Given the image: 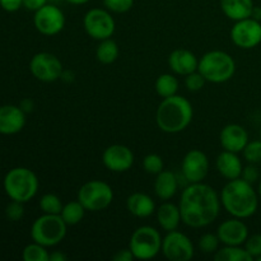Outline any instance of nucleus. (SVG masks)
I'll use <instances>...</instances> for the list:
<instances>
[{
	"label": "nucleus",
	"instance_id": "1",
	"mask_svg": "<svg viewBox=\"0 0 261 261\" xmlns=\"http://www.w3.org/2000/svg\"><path fill=\"white\" fill-rule=\"evenodd\" d=\"M221 196L212 186L203 182L190 184L180 199L181 218L191 228H203L213 223L221 211Z\"/></svg>",
	"mask_w": 261,
	"mask_h": 261
},
{
	"label": "nucleus",
	"instance_id": "2",
	"mask_svg": "<svg viewBox=\"0 0 261 261\" xmlns=\"http://www.w3.org/2000/svg\"><path fill=\"white\" fill-rule=\"evenodd\" d=\"M221 203L227 213L245 219L254 216L259 206V194L242 177L229 180L221 193Z\"/></svg>",
	"mask_w": 261,
	"mask_h": 261
},
{
	"label": "nucleus",
	"instance_id": "3",
	"mask_svg": "<svg viewBox=\"0 0 261 261\" xmlns=\"http://www.w3.org/2000/svg\"><path fill=\"white\" fill-rule=\"evenodd\" d=\"M193 105L182 96H171L163 98L155 112V122L162 132L177 134L184 132L193 121Z\"/></svg>",
	"mask_w": 261,
	"mask_h": 261
},
{
	"label": "nucleus",
	"instance_id": "4",
	"mask_svg": "<svg viewBox=\"0 0 261 261\" xmlns=\"http://www.w3.org/2000/svg\"><path fill=\"white\" fill-rule=\"evenodd\" d=\"M198 71L211 83L228 82L236 71V63L229 54L221 50H213L204 54L199 60Z\"/></svg>",
	"mask_w": 261,
	"mask_h": 261
},
{
	"label": "nucleus",
	"instance_id": "5",
	"mask_svg": "<svg viewBox=\"0 0 261 261\" xmlns=\"http://www.w3.org/2000/svg\"><path fill=\"white\" fill-rule=\"evenodd\" d=\"M4 190L12 200L28 203L38 191V178L32 170L15 167L4 177Z\"/></svg>",
	"mask_w": 261,
	"mask_h": 261
},
{
	"label": "nucleus",
	"instance_id": "6",
	"mask_svg": "<svg viewBox=\"0 0 261 261\" xmlns=\"http://www.w3.org/2000/svg\"><path fill=\"white\" fill-rule=\"evenodd\" d=\"M68 224L60 214H45L38 217L31 228V237L35 242L45 247H54L66 236Z\"/></svg>",
	"mask_w": 261,
	"mask_h": 261
},
{
	"label": "nucleus",
	"instance_id": "7",
	"mask_svg": "<svg viewBox=\"0 0 261 261\" xmlns=\"http://www.w3.org/2000/svg\"><path fill=\"white\" fill-rule=\"evenodd\" d=\"M129 249L138 260L154 259L162 251V237L155 228L142 226L133 232Z\"/></svg>",
	"mask_w": 261,
	"mask_h": 261
},
{
	"label": "nucleus",
	"instance_id": "8",
	"mask_svg": "<svg viewBox=\"0 0 261 261\" xmlns=\"http://www.w3.org/2000/svg\"><path fill=\"white\" fill-rule=\"evenodd\" d=\"M78 200L89 212H101L109 208L114 200V190L107 182L91 180L78 191Z\"/></svg>",
	"mask_w": 261,
	"mask_h": 261
},
{
	"label": "nucleus",
	"instance_id": "9",
	"mask_svg": "<svg viewBox=\"0 0 261 261\" xmlns=\"http://www.w3.org/2000/svg\"><path fill=\"white\" fill-rule=\"evenodd\" d=\"M83 25L87 35L98 41L111 38L116 30V23L111 13L101 8L88 10L84 15Z\"/></svg>",
	"mask_w": 261,
	"mask_h": 261
},
{
	"label": "nucleus",
	"instance_id": "10",
	"mask_svg": "<svg viewBox=\"0 0 261 261\" xmlns=\"http://www.w3.org/2000/svg\"><path fill=\"white\" fill-rule=\"evenodd\" d=\"M30 70L36 79L45 83L58 81L63 74V64L51 53H38L30 61Z\"/></svg>",
	"mask_w": 261,
	"mask_h": 261
},
{
	"label": "nucleus",
	"instance_id": "11",
	"mask_svg": "<svg viewBox=\"0 0 261 261\" xmlns=\"http://www.w3.org/2000/svg\"><path fill=\"white\" fill-rule=\"evenodd\" d=\"M231 40L240 48L256 47L261 43V23L252 17L237 20L231 30Z\"/></svg>",
	"mask_w": 261,
	"mask_h": 261
},
{
	"label": "nucleus",
	"instance_id": "12",
	"mask_svg": "<svg viewBox=\"0 0 261 261\" xmlns=\"http://www.w3.org/2000/svg\"><path fill=\"white\" fill-rule=\"evenodd\" d=\"M162 252L171 261H189L194 256V245L185 233L175 229L162 240Z\"/></svg>",
	"mask_w": 261,
	"mask_h": 261
},
{
	"label": "nucleus",
	"instance_id": "13",
	"mask_svg": "<svg viewBox=\"0 0 261 261\" xmlns=\"http://www.w3.org/2000/svg\"><path fill=\"white\" fill-rule=\"evenodd\" d=\"M33 23L36 30L42 35L55 36L65 27V15L56 5L46 4L35 12Z\"/></svg>",
	"mask_w": 261,
	"mask_h": 261
},
{
	"label": "nucleus",
	"instance_id": "14",
	"mask_svg": "<svg viewBox=\"0 0 261 261\" xmlns=\"http://www.w3.org/2000/svg\"><path fill=\"white\" fill-rule=\"evenodd\" d=\"M182 175L190 184L203 182L209 171V160L200 149H191L182 160Z\"/></svg>",
	"mask_w": 261,
	"mask_h": 261
},
{
	"label": "nucleus",
	"instance_id": "15",
	"mask_svg": "<svg viewBox=\"0 0 261 261\" xmlns=\"http://www.w3.org/2000/svg\"><path fill=\"white\" fill-rule=\"evenodd\" d=\"M102 162L112 172H126L134 165V153L126 145H110L102 154Z\"/></svg>",
	"mask_w": 261,
	"mask_h": 261
},
{
	"label": "nucleus",
	"instance_id": "16",
	"mask_svg": "<svg viewBox=\"0 0 261 261\" xmlns=\"http://www.w3.org/2000/svg\"><path fill=\"white\" fill-rule=\"evenodd\" d=\"M217 234L224 246H241L249 237V228L241 219L233 217L219 224Z\"/></svg>",
	"mask_w": 261,
	"mask_h": 261
},
{
	"label": "nucleus",
	"instance_id": "17",
	"mask_svg": "<svg viewBox=\"0 0 261 261\" xmlns=\"http://www.w3.org/2000/svg\"><path fill=\"white\" fill-rule=\"evenodd\" d=\"M25 125V112L19 106H0V134L14 135Z\"/></svg>",
	"mask_w": 261,
	"mask_h": 261
},
{
	"label": "nucleus",
	"instance_id": "18",
	"mask_svg": "<svg viewBox=\"0 0 261 261\" xmlns=\"http://www.w3.org/2000/svg\"><path fill=\"white\" fill-rule=\"evenodd\" d=\"M219 139H221V145L224 150L240 153L249 143V134L241 125L229 124L222 129Z\"/></svg>",
	"mask_w": 261,
	"mask_h": 261
},
{
	"label": "nucleus",
	"instance_id": "19",
	"mask_svg": "<svg viewBox=\"0 0 261 261\" xmlns=\"http://www.w3.org/2000/svg\"><path fill=\"white\" fill-rule=\"evenodd\" d=\"M168 66L175 74L186 76L198 70L199 60L190 50L177 48L168 56Z\"/></svg>",
	"mask_w": 261,
	"mask_h": 261
},
{
	"label": "nucleus",
	"instance_id": "20",
	"mask_svg": "<svg viewBox=\"0 0 261 261\" xmlns=\"http://www.w3.org/2000/svg\"><path fill=\"white\" fill-rule=\"evenodd\" d=\"M216 166L221 176H223L228 181L241 177L242 170H244V166L237 153L229 152V150H223L217 157Z\"/></svg>",
	"mask_w": 261,
	"mask_h": 261
},
{
	"label": "nucleus",
	"instance_id": "21",
	"mask_svg": "<svg viewBox=\"0 0 261 261\" xmlns=\"http://www.w3.org/2000/svg\"><path fill=\"white\" fill-rule=\"evenodd\" d=\"M126 208L137 218H148L154 213L155 204L147 194L134 193L127 198Z\"/></svg>",
	"mask_w": 261,
	"mask_h": 261
},
{
	"label": "nucleus",
	"instance_id": "22",
	"mask_svg": "<svg viewBox=\"0 0 261 261\" xmlns=\"http://www.w3.org/2000/svg\"><path fill=\"white\" fill-rule=\"evenodd\" d=\"M157 221L161 228L166 232H171L177 229L178 224L182 221L181 218L180 206L166 201L157 209Z\"/></svg>",
	"mask_w": 261,
	"mask_h": 261
},
{
	"label": "nucleus",
	"instance_id": "23",
	"mask_svg": "<svg viewBox=\"0 0 261 261\" xmlns=\"http://www.w3.org/2000/svg\"><path fill=\"white\" fill-rule=\"evenodd\" d=\"M252 0H221L222 12L232 20H241L251 17L254 9Z\"/></svg>",
	"mask_w": 261,
	"mask_h": 261
},
{
	"label": "nucleus",
	"instance_id": "24",
	"mask_svg": "<svg viewBox=\"0 0 261 261\" xmlns=\"http://www.w3.org/2000/svg\"><path fill=\"white\" fill-rule=\"evenodd\" d=\"M178 182L172 171H161L154 181V193L161 200H170L177 193Z\"/></svg>",
	"mask_w": 261,
	"mask_h": 261
},
{
	"label": "nucleus",
	"instance_id": "25",
	"mask_svg": "<svg viewBox=\"0 0 261 261\" xmlns=\"http://www.w3.org/2000/svg\"><path fill=\"white\" fill-rule=\"evenodd\" d=\"M119 54L120 50L117 43L112 38H106V40L99 41V45L97 46L96 50V58L99 63L109 65L117 60Z\"/></svg>",
	"mask_w": 261,
	"mask_h": 261
},
{
	"label": "nucleus",
	"instance_id": "26",
	"mask_svg": "<svg viewBox=\"0 0 261 261\" xmlns=\"http://www.w3.org/2000/svg\"><path fill=\"white\" fill-rule=\"evenodd\" d=\"M216 261H252L254 257L241 246H224L214 252Z\"/></svg>",
	"mask_w": 261,
	"mask_h": 261
},
{
	"label": "nucleus",
	"instance_id": "27",
	"mask_svg": "<svg viewBox=\"0 0 261 261\" xmlns=\"http://www.w3.org/2000/svg\"><path fill=\"white\" fill-rule=\"evenodd\" d=\"M178 81L175 75L172 74H161L155 81V92L162 98H167V97L175 96L177 94L178 91Z\"/></svg>",
	"mask_w": 261,
	"mask_h": 261
},
{
	"label": "nucleus",
	"instance_id": "28",
	"mask_svg": "<svg viewBox=\"0 0 261 261\" xmlns=\"http://www.w3.org/2000/svg\"><path fill=\"white\" fill-rule=\"evenodd\" d=\"M84 213H86V208L76 199L75 201H69L63 206L60 216L68 226H75L81 223L82 219L84 218Z\"/></svg>",
	"mask_w": 261,
	"mask_h": 261
},
{
	"label": "nucleus",
	"instance_id": "29",
	"mask_svg": "<svg viewBox=\"0 0 261 261\" xmlns=\"http://www.w3.org/2000/svg\"><path fill=\"white\" fill-rule=\"evenodd\" d=\"M22 257L24 261H48L50 254L45 246L33 241V244L27 245L24 247Z\"/></svg>",
	"mask_w": 261,
	"mask_h": 261
},
{
	"label": "nucleus",
	"instance_id": "30",
	"mask_svg": "<svg viewBox=\"0 0 261 261\" xmlns=\"http://www.w3.org/2000/svg\"><path fill=\"white\" fill-rule=\"evenodd\" d=\"M63 206L61 199L55 194H45L40 199V208L45 214H60Z\"/></svg>",
	"mask_w": 261,
	"mask_h": 261
},
{
	"label": "nucleus",
	"instance_id": "31",
	"mask_svg": "<svg viewBox=\"0 0 261 261\" xmlns=\"http://www.w3.org/2000/svg\"><path fill=\"white\" fill-rule=\"evenodd\" d=\"M221 240H219L218 234L214 233H205L199 239V249L204 254H213L218 250Z\"/></svg>",
	"mask_w": 261,
	"mask_h": 261
},
{
	"label": "nucleus",
	"instance_id": "32",
	"mask_svg": "<svg viewBox=\"0 0 261 261\" xmlns=\"http://www.w3.org/2000/svg\"><path fill=\"white\" fill-rule=\"evenodd\" d=\"M143 167H144L145 172L149 175H158L161 171H163V160L160 154L155 153H150V154L145 155L143 160Z\"/></svg>",
	"mask_w": 261,
	"mask_h": 261
},
{
	"label": "nucleus",
	"instance_id": "33",
	"mask_svg": "<svg viewBox=\"0 0 261 261\" xmlns=\"http://www.w3.org/2000/svg\"><path fill=\"white\" fill-rule=\"evenodd\" d=\"M242 152H244L245 160L249 163L255 165V163L261 162V139L247 143Z\"/></svg>",
	"mask_w": 261,
	"mask_h": 261
},
{
	"label": "nucleus",
	"instance_id": "34",
	"mask_svg": "<svg viewBox=\"0 0 261 261\" xmlns=\"http://www.w3.org/2000/svg\"><path fill=\"white\" fill-rule=\"evenodd\" d=\"M103 5L109 12L121 14L132 9L134 0H103Z\"/></svg>",
	"mask_w": 261,
	"mask_h": 261
},
{
	"label": "nucleus",
	"instance_id": "35",
	"mask_svg": "<svg viewBox=\"0 0 261 261\" xmlns=\"http://www.w3.org/2000/svg\"><path fill=\"white\" fill-rule=\"evenodd\" d=\"M205 82H206L205 78H204V76L201 75L198 70H196V71H194V73L186 75L185 86L190 92H198L203 88L204 84H205Z\"/></svg>",
	"mask_w": 261,
	"mask_h": 261
},
{
	"label": "nucleus",
	"instance_id": "36",
	"mask_svg": "<svg viewBox=\"0 0 261 261\" xmlns=\"http://www.w3.org/2000/svg\"><path fill=\"white\" fill-rule=\"evenodd\" d=\"M23 204L20 201L12 200L7 205V209H5V216L9 221L17 222L19 219H22L23 214H24V208H23Z\"/></svg>",
	"mask_w": 261,
	"mask_h": 261
},
{
	"label": "nucleus",
	"instance_id": "37",
	"mask_svg": "<svg viewBox=\"0 0 261 261\" xmlns=\"http://www.w3.org/2000/svg\"><path fill=\"white\" fill-rule=\"evenodd\" d=\"M245 249L254 259L261 256V234L256 233L247 237L246 242H245Z\"/></svg>",
	"mask_w": 261,
	"mask_h": 261
},
{
	"label": "nucleus",
	"instance_id": "38",
	"mask_svg": "<svg viewBox=\"0 0 261 261\" xmlns=\"http://www.w3.org/2000/svg\"><path fill=\"white\" fill-rule=\"evenodd\" d=\"M241 177L244 178L245 181L251 184V185H254V184L260 178V172L259 170L255 167L254 163H250L249 166L244 167V170H242V173H241Z\"/></svg>",
	"mask_w": 261,
	"mask_h": 261
},
{
	"label": "nucleus",
	"instance_id": "39",
	"mask_svg": "<svg viewBox=\"0 0 261 261\" xmlns=\"http://www.w3.org/2000/svg\"><path fill=\"white\" fill-rule=\"evenodd\" d=\"M0 7L5 12H17L20 7H23V0H0Z\"/></svg>",
	"mask_w": 261,
	"mask_h": 261
},
{
	"label": "nucleus",
	"instance_id": "40",
	"mask_svg": "<svg viewBox=\"0 0 261 261\" xmlns=\"http://www.w3.org/2000/svg\"><path fill=\"white\" fill-rule=\"evenodd\" d=\"M46 4H47V0H23V7L32 12H37Z\"/></svg>",
	"mask_w": 261,
	"mask_h": 261
},
{
	"label": "nucleus",
	"instance_id": "41",
	"mask_svg": "<svg viewBox=\"0 0 261 261\" xmlns=\"http://www.w3.org/2000/svg\"><path fill=\"white\" fill-rule=\"evenodd\" d=\"M134 255H133L132 250L130 249H124V250H119L116 251V254L112 256V260L114 261H132L134 260Z\"/></svg>",
	"mask_w": 261,
	"mask_h": 261
},
{
	"label": "nucleus",
	"instance_id": "42",
	"mask_svg": "<svg viewBox=\"0 0 261 261\" xmlns=\"http://www.w3.org/2000/svg\"><path fill=\"white\" fill-rule=\"evenodd\" d=\"M19 107L23 110V111L25 112V114H28V112H32V110H33V101H32V99H30V98L23 99V101L20 102Z\"/></svg>",
	"mask_w": 261,
	"mask_h": 261
},
{
	"label": "nucleus",
	"instance_id": "43",
	"mask_svg": "<svg viewBox=\"0 0 261 261\" xmlns=\"http://www.w3.org/2000/svg\"><path fill=\"white\" fill-rule=\"evenodd\" d=\"M66 259H68V256L61 251H54L50 254V260L48 261H65Z\"/></svg>",
	"mask_w": 261,
	"mask_h": 261
},
{
	"label": "nucleus",
	"instance_id": "44",
	"mask_svg": "<svg viewBox=\"0 0 261 261\" xmlns=\"http://www.w3.org/2000/svg\"><path fill=\"white\" fill-rule=\"evenodd\" d=\"M251 17L254 18V19H256V20H259V22H261V7H254V9H252Z\"/></svg>",
	"mask_w": 261,
	"mask_h": 261
},
{
	"label": "nucleus",
	"instance_id": "45",
	"mask_svg": "<svg viewBox=\"0 0 261 261\" xmlns=\"http://www.w3.org/2000/svg\"><path fill=\"white\" fill-rule=\"evenodd\" d=\"M66 3H69V4H73V5H82V4H86V3H88L89 0H65Z\"/></svg>",
	"mask_w": 261,
	"mask_h": 261
},
{
	"label": "nucleus",
	"instance_id": "46",
	"mask_svg": "<svg viewBox=\"0 0 261 261\" xmlns=\"http://www.w3.org/2000/svg\"><path fill=\"white\" fill-rule=\"evenodd\" d=\"M257 194H259V196H260V199H261V180H260V182H259V189H257Z\"/></svg>",
	"mask_w": 261,
	"mask_h": 261
},
{
	"label": "nucleus",
	"instance_id": "47",
	"mask_svg": "<svg viewBox=\"0 0 261 261\" xmlns=\"http://www.w3.org/2000/svg\"><path fill=\"white\" fill-rule=\"evenodd\" d=\"M257 261H261V256H259V257H257V259H256Z\"/></svg>",
	"mask_w": 261,
	"mask_h": 261
},
{
	"label": "nucleus",
	"instance_id": "48",
	"mask_svg": "<svg viewBox=\"0 0 261 261\" xmlns=\"http://www.w3.org/2000/svg\"><path fill=\"white\" fill-rule=\"evenodd\" d=\"M260 139H261V130H260Z\"/></svg>",
	"mask_w": 261,
	"mask_h": 261
}]
</instances>
